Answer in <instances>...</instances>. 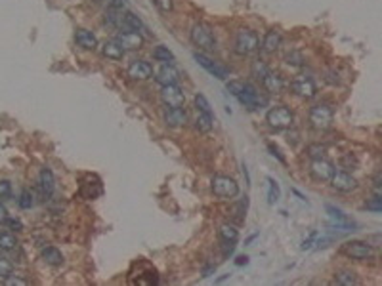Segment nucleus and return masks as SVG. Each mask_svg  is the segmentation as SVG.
<instances>
[{"instance_id":"obj_41","label":"nucleus","mask_w":382,"mask_h":286,"mask_svg":"<svg viewBox=\"0 0 382 286\" xmlns=\"http://www.w3.org/2000/svg\"><path fill=\"white\" fill-rule=\"evenodd\" d=\"M4 280H6V284H8V286H14V284H17V286H25V284H27V280L19 279V277H12V275H10L8 279H4Z\"/></svg>"},{"instance_id":"obj_30","label":"nucleus","mask_w":382,"mask_h":286,"mask_svg":"<svg viewBox=\"0 0 382 286\" xmlns=\"http://www.w3.org/2000/svg\"><path fill=\"white\" fill-rule=\"evenodd\" d=\"M195 107L199 109L201 113H207V114H212V109H210V103L207 101V98L203 93H197L195 96Z\"/></svg>"},{"instance_id":"obj_44","label":"nucleus","mask_w":382,"mask_h":286,"mask_svg":"<svg viewBox=\"0 0 382 286\" xmlns=\"http://www.w3.org/2000/svg\"><path fill=\"white\" fill-rule=\"evenodd\" d=\"M235 264H237V265H246V264H249V257H246V256H239L237 259H235Z\"/></svg>"},{"instance_id":"obj_22","label":"nucleus","mask_w":382,"mask_h":286,"mask_svg":"<svg viewBox=\"0 0 382 286\" xmlns=\"http://www.w3.org/2000/svg\"><path fill=\"white\" fill-rule=\"evenodd\" d=\"M101 52H103V56L105 57L115 59V61H119V59H123L124 57V50L117 42H105L103 44V48H101Z\"/></svg>"},{"instance_id":"obj_12","label":"nucleus","mask_w":382,"mask_h":286,"mask_svg":"<svg viewBox=\"0 0 382 286\" xmlns=\"http://www.w3.org/2000/svg\"><path fill=\"white\" fill-rule=\"evenodd\" d=\"M310 172L311 176L319 179V181H329L332 178V174H334V166L327 158H316L310 166Z\"/></svg>"},{"instance_id":"obj_4","label":"nucleus","mask_w":382,"mask_h":286,"mask_svg":"<svg viewBox=\"0 0 382 286\" xmlns=\"http://www.w3.org/2000/svg\"><path fill=\"white\" fill-rule=\"evenodd\" d=\"M267 124L275 130H285L293 124V113L288 107H283V105H277V107L269 109L266 114Z\"/></svg>"},{"instance_id":"obj_16","label":"nucleus","mask_w":382,"mask_h":286,"mask_svg":"<svg viewBox=\"0 0 382 286\" xmlns=\"http://www.w3.org/2000/svg\"><path fill=\"white\" fill-rule=\"evenodd\" d=\"M188 121V114L182 107H168L165 111V122L166 126L170 128H178V126H184Z\"/></svg>"},{"instance_id":"obj_15","label":"nucleus","mask_w":382,"mask_h":286,"mask_svg":"<svg viewBox=\"0 0 382 286\" xmlns=\"http://www.w3.org/2000/svg\"><path fill=\"white\" fill-rule=\"evenodd\" d=\"M178 79H180V73H178V69H176L174 65H166V63H163V67L157 71V77H155V80H157L161 86L176 84V82H178Z\"/></svg>"},{"instance_id":"obj_8","label":"nucleus","mask_w":382,"mask_h":286,"mask_svg":"<svg viewBox=\"0 0 382 286\" xmlns=\"http://www.w3.org/2000/svg\"><path fill=\"white\" fill-rule=\"evenodd\" d=\"M115 42L123 48V50H140L144 46V36L138 31H123L115 36Z\"/></svg>"},{"instance_id":"obj_14","label":"nucleus","mask_w":382,"mask_h":286,"mask_svg":"<svg viewBox=\"0 0 382 286\" xmlns=\"http://www.w3.org/2000/svg\"><path fill=\"white\" fill-rule=\"evenodd\" d=\"M153 75V67L147 61H132L128 67V77L134 80H147L151 79Z\"/></svg>"},{"instance_id":"obj_42","label":"nucleus","mask_w":382,"mask_h":286,"mask_svg":"<svg viewBox=\"0 0 382 286\" xmlns=\"http://www.w3.org/2000/svg\"><path fill=\"white\" fill-rule=\"evenodd\" d=\"M111 8L113 10H123V8H126V0H111Z\"/></svg>"},{"instance_id":"obj_29","label":"nucleus","mask_w":382,"mask_h":286,"mask_svg":"<svg viewBox=\"0 0 382 286\" xmlns=\"http://www.w3.org/2000/svg\"><path fill=\"white\" fill-rule=\"evenodd\" d=\"M267 183H269V191H267V202L274 204L279 200V185L274 178H267Z\"/></svg>"},{"instance_id":"obj_36","label":"nucleus","mask_w":382,"mask_h":286,"mask_svg":"<svg viewBox=\"0 0 382 286\" xmlns=\"http://www.w3.org/2000/svg\"><path fill=\"white\" fill-rule=\"evenodd\" d=\"M12 197V183L6 179H0V199H10Z\"/></svg>"},{"instance_id":"obj_37","label":"nucleus","mask_w":382,"mask_h":286,"mask_svg":"<svg viewBox=\"0 0 382 286\" xmlns=\"http://www.w3.org/2000/svg\"><path fill=\"white\" fill-rule=\"evenodd\" d=\"M269 71L267 69L266 65L262 63V61H254V65H253V75L256 77V79H264V75Z\"/></svg>"},{"instance_id":"obj_26","label":"nucleus","mask_w":382,"mask_h":286,"mask_svg":"<svg viewBox=\"0 0 382 286\" xmlns=\"http://www.w3.org/2000/svg\"><path fill=\"white\" fill-rule=\"evenodd\" d=\"M220 239H222L223 243H235L239 239L237 229L231 227V225H222L220 227Z\"/></svg>"},{"instance_id":"obj_39","label":"nucleus","mask_w":382,"mask_h":286,"mask_svg":"<svg viewBox=\"0 0 382 286\" xmlns=\"http://www.w3.org/2000/svg\"><path fill=\"white\" fill-rule=\"evenodd\" d=\"M367 210H373V212H380L382 210V199L380 197H375L373 200L367 202Z\"/></svg>"},{"instance_id":"obj_45","label":"nucleus","mask_w":382,"mask_h":286,"mask_svg":"<svg viewBox=\"0 0 382 286\" xmlns=\"http://www.w3.org/2000/svg\"><path fill=\"white\" fill-rule=\"evenodd\" d=\"M269 151H272V155H274V157H277V158H279V160H281V162H285V160H283V157H281V155H279V151L275 149L274 145H269Z\"/></svg>"},{"instance_id":"obj_19","label":"nucleus","mask_w":382,"mask_h":286,"mask_svg":"<svg viewBox=\"0 0 382 286\" xmlns=\"http://www.w3.org/2000/svg\"><path fill=\"white\" fill-rule=\"evenodd\" d=\"M38 181H40V189L46 197H50L54 193V187H56V181H54V174L48 168H42L40 170V176H38Z\"/></svg>"},{"instance_id":"obj_6","label":"nucleus","mask_w":382,"mask_h":286,"mask_svg":"<svg viewBox=\"0 0 382 286\" xmlns=\"http://www.w3.org/2000/svg\"><path fill=\"white\" fill-rule=\"evenodd\" d=\"M290 88H293V92H295L296 96L306 98V100H310V98H313V96L318 93V86H316V82H313L310 77H306V75H298V77H295L293 82H290Z\"/></svg>"},{"instance_id":"obj_7","label":"nucleus","mask_w":382,"mask_h":286,"mask_svg":"<svg viewBox=\"0 0 382 286\" xmlns=\"http://www.w3.org/2000/svg\"><path fill=\"white\" fill-rule=\"evenodd\" d=\"M161 100L166 107H182L186 103V96L180 90L178 84H170V86H163L161 90Z\"/></svg>"},{"instance_id":"obj_34","label":"nucleus","mask_w":382,"mask_h":286,"mask_svg":"<svg viewBox=\"0 0 382 286\" xmlns=\"http://www.w3.org/2000/svg\"><path fill=\"white\" fill-rule=\"evenodd\" d=\"M245 84L246 82H243V80H230V82H228V90H230L233 96H239V93L245 90Z\"/></svg>"},{"instance_id":"obj_11","label":"nucleus","mask_w":382,"mask_h":286,"mask_svg":"<svg viewBox=\"0 0 382 286\" xmlns=\"http://www.w3.org/2000/svg\"><path fill=\"white\" fill-rule=\"evenodd\" d=\"M331 181V185L336 189V191H342V193H348V191H353L355 187H357V181H355V178H353L352 174H348V172H336L334 170V174H332V178L329 179Z\"/></svg>"},{"instance_id":"obj_1","label":"nucleus","mask_w":382,"mask_h":286,"mask_svg":"<svg viewBox=\"0 0 382 286\" xmlns=\"http://www.w3.org/2000/svg\"><path fill=\"white\" fill-rule=\"evenodd\" d=\"M191 42L199 48V50H214V46H216V38H214V33H212V29L209 27V25H205V23H197V25H193V29H191Z\"/></svg>"},{"instance_id":"obj_18","label":"nucleus","mask_w":382,"mask_h":286,"mask_svg":"<svg viewBox=\"0 0 382 286\" xmlns=\"http://www.w3.org/2000/svg\"><path fill=\"white\" fill-rule=\"evenodd\" d=\"M75 40H77V44H79L80 48H84V50H96V48H98V38H96V35H92L86 29H79V31L75 33Z\"/></svg>"},{"instance_id":"obj_17","label":"nucleus","mask_w":382,"mask_h":286,"mask_svg":"<svg viewBox=\"0 0 382 286\" xmlns=\"http://www.w3.org/2000/svg\"><path fill=\"white\" fill-rule=\"evenodd\" d=\"M262 84H264V88H266L269 93H279L283 88H285V82H283L281 75H277V73H272V71H267L266 75H264V79H262Z\"/></svg>"},{"instance_id":"obj_2","label":"nucleus","mask_w":382,"mask_h":286,"mask_svg":"<svg viewBox=\"0 0 382 286\" xmlns=\"http://www.w3.org/2000/svg\"><path fill=\"white\" fill-rule=\"evenodd\" d=\"M258 46H260L258 35L253 33V31H249V29L239 31L237 36H235V52H237L239 56H249V54L258 50Z\"/></svg>"},{"instance_id":"obj_20","label":"nucleus","mask_w":382,"mask_h":286,"mask_svg":"<svg viewBox=\"0 0 382 286\" xmlns=\"http://www.w3.org/2000/svg\"><path fill=\"white\" fill-rule=\"evenodd\" d=\"M281 46V35H279V31H267L266 38H264V42H262V48H264V52H275L277 48Z\"/></svg>"},{"instance_id":"obj_24","label":"nucleus","mask_w":382,"mask_h":286,"mask_svg":"<svg viewBox=\"0 0 382 286\" xmlns=\"http://www.w3.org/2000/svg\"><path fill=\"white\" fill-rule=\"evenodd\" d=\"M123 27H126L128 31H138V33L145 31V25L142 23V19L134 14H124L123 15Z\"/></svg>"},{"instance_id":"obj_27","label":"nucleus","mask_w":382,"mask_h":286,"mask_svg":"<svg viewBox=\"0 0 382 286\" xmlns=\"http://www.w3.org/2000/svg\"><path fill=\"white\" fill-rule=\"evenodd\" d=\"M15 244H17V241L12 233H8V231L0 233V250H14Z\"/></svg>"},{"instance_id":"obj_32","label":"nucleus","mask_w":382,"mask_h":286,"mask_svg":"<svg viewBox=\"0 0 382 286\" xmlns=\"http://www.w3.org/2000/svg\"><path fill=\"white\" fill-rule=\"evenodd\" d=\"M17 204H19V208H23V210H29V208L33 206V195H31L29 191H21L19 199H17Z\"/></svg>"},{"instance_id":"obj_28","label":"nucleus","mask_w":382,"mask_h":286,"mask_svg":"<svg viewBox=\"0 0 382 286\" xmlns=\"http://www.w3.org/2000/svg\"><path fill=\"white\" fill-rule=\"evenodd\" d=\"M336 284H344V286H352V284H357V279L352 271H340L336 273Z\"/></svg>"},{"instance_id":"obj_10","label":"nucleus","mask_w":382,"mask_h":286,"mask_svg":"<svg viewBox=\"0 0 382 286\" xmlns=\"http://www.w3.org/2000/svg\"><path fill=\"white\" fill-rule=\"evenodd\" d=\"M193 59L199 65H201L203 69H207V71H209L212 77H216V79H222V80L228 79V69H226V67H222V65H218L216 61H212V59H210V57H207L205 54H199V52H195Z\"/></svg>"},{"instance_id":"obj_43","label":"nucleus","mask_w":382,"mask_h":286,"mask_svg":"<svg viewBox=\"0 0 382 286\" xmlns=\"http://www.w3.org/2000/svg\"><path fill=\"white\" fill-rule=\"evenodd\" d=\"M6 218H8V210H6V206L0 202V222L4 223V220H6Z\"/></svg>"},{"instance_id":"obj_40","label":"nucleus","mask_w":382,"mask_h":286,"mask_svg":"<svg viewBox=\"0 0 382 286\" xmlns=\"http://www.w3.org/2000/svg\"><path fill=\"white\" fill-rule=\"evenodd\" d=\"M4 223H6L10 229H15V231H21V229H23V223L19 222V220H15V218H10V216L4 220Z\"/></svg>"},{"instance_id":"obj_3","label":"nucleus","mask_w":382,"mask_h":286,"mask_svg":"<svg viewBox=\"0 0 382 286\" xmlns=\"http://www.w3.org/2000/svg\"><path fill=\"white\" fill-rule=\"evenodd\" d=\"M212 193L220 199H233L239 193V185L230 176H214L212 178Z\"/></svg>"},{"instance_id":"obj_25","label":"nucleus","mask_w":382,"mask_h":286,"mask_svg":"<svg viewBox=\"0 0 382 286\" xmlns=\"http://www.w3.org/2000/svg\"><path fill=\"white\" fill-rule=\"evenodd\" d=\"M195 128L199 130V132H203V134L210 132V130H212V114L199 113L197 121H195Z\"/></svg>"},{"instance_id":"obj_31","label":"nucleus","mask_w":382,"mask_h":286,"mask_svg":"<svg viewBox=\"0 0 382 286\" xmlns=\"http://www.w3.org/2000/svg\"><path fill=\"white\" fill-rule=\"evenodd\" d=\"M12 273H14V265L6 257H0V279H8Z\"/></svg>"},{"instance_id":"obj_21","label":"nucleus","mask_w":382,"mask_h":286,"mask_svg":"<svg viewBox=\"0 0 382 286\" xmlns=\"http://www.w3.org/2000/svg\"><path fill=\"white\" fill-rule=\"evenodd\" d=\"M42 259L50 265H61L63 264V254H61L58 248L48 246V248H44L42 250Z\"/></svg>"},{"instance_id":"obj_38","label":"nucleus","mask_w":382,"mask_h":286,"mask_svg":"<svg viewBox=\"0 0 382 286\" xmlns=\"http://www.w3.org/2000/svg\"><path fill=\"white\" fill-rule=\"evenodd\" d=\"M153 2H155V6L159 8L161 12H172V0H153Z\"/></svg>"},{"instance_id":"obj_5","label":"nucleus","mask_w":382,"mask_h":286,"mask_svg":"<svg viewBox=\"0 0 382 286\" xmlns=\"http://www.w3.org/2000/svg\"><path fill=\"white\" fill-rule=\"evenodd\" d=\"M310 124L316 130H327L332 124V109L329 105H313L310 109Z\"/></svg>"},{"instance_id":"obj_35","label":"nucleus","mask_w":382,"mask_h":286,"mask_svg":"<svg viewBox=\"0 0 382 286\" xmlns=\"http://www.w3.org/2000/svg\"><path fill=\"white\" fill-rule=\"evenodd\" d=\"M105 21L111 23V25H123V15H117V10H109L105 14Z\"/></svg>"},{"instance_id":"obj_13","label":"nucleus","mask_w":382,"mask_h":286,"mask_svg":"<svg viewBox=\"0 0 382 286\" xmlns=\"http://www.w3.org/2000/svg\"><path fill=\"white\" fill-rule=\"evenodd\" d=\"M325 210H327V214H329V218H331L332 225H336V229H344V231H353V222L350 220V218H346V216L342 214V210H339V208L331 206V204H327L325 206Z\"/></svg>"},{"instance_id":"obj_9","label":"nucleus","mask_w":382,"mask_h":286,"mask_svg":"<svg viewBox=\"0 0 382 286\" xmlns=\"http://www.w3.org/2000/svg\"><path fill=\"white\" fill-rule=\"evenodd\" d=\"M344 254L350 257H353V259H359V261H363V259H369V257H373V254H375V250H373V246L369 243H359V241H355V243H348L344 244Z\"/></svg>"},{"instance_id":"obj_23","label":"nucleus","mask_w":382,"mask_h":286,"mask_svg":"<svg viewBox=\"0 0 382 286\" xmlns=\"http://www.w3.org/2000/svg\"><path fill=\"white\" fill-rule=\"evenodd\" d=\"M153 57H155L157 61L166 63V65H174V61H176V56H174L166 46H157V48L153 50Z\"/></svg>"},{"instance_id":"obj_46","label":"nucleus","mask_w":382,"mask_h":286,"mask_svg":"<svg viewBox=\"0 0 382 286\" xmlns=\"http://www.w3.org/2000/svg\"><path fill=\"white\" fill-rule=\"evenodd\" d=\"M293 193H295L296 197H298V199H300V200H306V197H304V195L300 193V191H296V189H293Z\"/></svg>"},{"instance_id":"obj_47","label":"nucleus","mask_w":382,"mask_h":286,"mask_svg":"<svg viewBox=\"0 0 382 286\" xmlns=\"http://www.w3.org/2000/svg\"><path fill=\"white\" fill-rule=\"evenodd\" d=\"M94 2H103V0H94Z\"/></svg>"},{"instance_id":"obj_33","label":"nucleus","mask_w":382,"mask_h":286,"mask_svg":"<svg viewBox=\"0 0 382 286\" xmlns=\"http://www.w3.org/2000/svg\"><path fill=\"white\" fill-rule=\"evenodd\" d=\"M285 61H287L288 65H295V67H300V65L304 63V57L300 52H290V54H287L285 56Z\"/></svg>"}]
</instances>
